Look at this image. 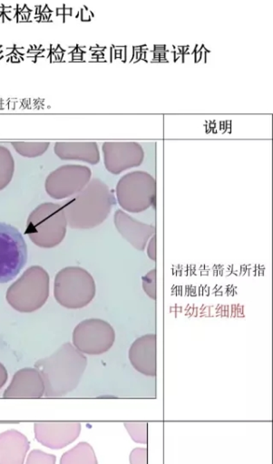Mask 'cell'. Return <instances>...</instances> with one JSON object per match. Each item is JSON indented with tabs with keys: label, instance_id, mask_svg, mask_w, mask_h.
Returning a JSON list of instances; mask_svg holds the SVG:
<instances>
[{
	"label": "cell",
	"instance_id": "6da1fadb",
	"mask_svg": "<svg viewBox=\"0 0 273 464\" xmlns=\"http://www.w3.org/2000/svg\"><path fill=\"white\" fill-rule=\"evenodd\" d=\"M87 366V356L71 343H64L51 356L35 363V368L42 375L46 397H63L74 391Z\"/></svg>",
	"mask_w": 273,
	"mask_h": 464
},
{
	"label": "cell",
	"instance_id": "7a4b0ae2",
	"mask_svg": "<svg viewBox=\"0 0 273 464\" xmlns=\"http://www.w3.org/2000/svg\"><path fill=\"white\" fill-rule=\"evenodd\" d=\"M114 204V196L109 188L100 180L94 179L83 191L61 205L70 227L91 230L107 220Z\"/></svg>",
	"mask_w": 273,
	"mask_h": 464
},
{
	"label": "cell",
	"instance_id": "3957f363",
	"mask_svg": "<svg viewBox=\"0 0 273 464\" xmlns=\"http://www.w3.org/2000/svg\"><path fill=\"white\" fill-rule=\"evenodd\" d=\"M67 225L61 204L42 203L28 216L26 235L37 246L51 249L64 241Z\"/></svg>",
	"mask_w": 273,
	"mask_h": 464
},
{
	"label": "cell",
	"instance_id": "277c9868",
	"mask_svg": "<svg viewBox=\"0 0 273 464\" xmlns=\"http://www.w3.org/2000/svg\"><path fill=\"white\" fill-rule=\"evenodd\" d=\"M49 295L48 272L39 266H33L8 288L6 298L17 311L31 313L45 305Z\"/></svg>",
	"mask_w": 273,
	"mask_h": 464
},
{
	"label": "cell",
	"instance_id": "5b68a950",
	"mask_svg": "<svg viewBox=\"0 0 273 464\" xmlns=\"http://www.w3.org/2000/svg\"><path fill=\"white\" fill-rule=\"evenodd\" d=\"M96 294L95 280L83 268H64L55 276V298L58 304L66 309H83L92 302Z\"/></svg>",
	"mask_w": 273,
	"mask_h": 464
},
{
	"label": "cell",
	"instance_id": "8992f818",
	"mask_svg": "<svg viewBox=\"0 0 273 464\" xmlns=\"http://www.w3.org/2000/svg\"><path fill=\"white\" fill-rule=\"evenodd\" d=\"M28 261V247L19 230L0 223V284L12 280Z\"/></svg>",
	"mask_w": 273,
	"mask_h": 464
},
{
	"label": "cell",
	"instance_id": "52a82bcc",
	"mask_svg": "<svg viewBox=\"0 0 273 464\" xmlns=\"http://www.w3.org/2000/svg\"><path fill=\"white\" fill-rule=\"evenodd\" d=\"M116 331L107 321L89 318L82 321L73 332V345L84 354L107 353L116 342Z\"/></svg>",
	"mask_w": 273,
	"mask_h": 464
},
{
	"label": "cell",
	"instance_id": "ba28073f",
	"mask_svg": "<svg viewBox=\"0 0 273 464\" xmlns=\"http://www.w3.org/2000/svg\"><path fill=\"white\" fill-rule=\"evenodd\" d=\"M119 205L131 214H139L152 206L155 183L148 173H134L124 177L116 187Z\"/></svg>",
	"mask_w": 273,
	"mask_h": 464
},
{
	"label": "cell",
	"instance_id": "9c48e42d",
	"mask_svg": "<svg viewBox=\"0 0 273 464\" xmlns=\"http://www.w3.org/2000/svg\"><path fill=\"white\" fill-rule=\"evenodd\" d=\"M91 171L81 165H64L46 177V194L55 200L67 199L80 193L89 183Z\"/></svg>",
	"mask_w": 273,
	"mask_h": 464
},
{
	"label": "cell",
	"instance_id": "30bf717a",
	"mask_svg": "<svg viewBox=\"0 0 273 464\" xmlns=\"http://www.w3.org/2000/svg\"><path fill=\"white\" fill-rule=\"evenodd\" d=\"M81 430L79 422H37L34 425L37 442L53 450L71 445L80 436Z\"/></svg>",
	"mask_w": 273,
	"mask_h": 464
},
{
	"label": "cell",
	"instance_id": "8fae6325",
	"mask_svg": "<svg viewBox=\"0 0 273 464\" xmlns=\"http://www.w3.org/2000/svg\"><path fill=\"white\" fill-rule=\"evenodd\" d=\"M129 361L140 374L157 375V335L148 334L134 340L129 348Z\"/></svg>",
	"mask_w": 273,
	"mask_h": 464
},
{
	"label": "cell",
	"instance_id": "7c38bea8",
	"mask_svg": "<svg viewBox=\"0 0 273 464\" xmlns=\"http://www.w3.org/2000/svg\"><path fill=\"white\" fill-rule=\"evenodd\" d=\"M114 223L117 232L137 250H145L150 239L155 234V226L141 223L122 209H117L114 214Z\"/></svg>",
	"mask_w": 273,
	"mask_h": 464
},
{
	"label": "cell",
	"instance_id": "4fadbf2b",
	"mask_svg": "<svg viewBox=\"0 0 273 464\" xmlns=\"http://www.w3.org/2000/svg\"><path fill=\"white\" fill-rule=\"evenodd\" d=\"M45 395L42 375L36 368H23L14 375L4 398H41Z\"/></svg>",
	"mask_w": 273,
	"mask_h": 464
},
{
	"label": "cell",
	"instance_id": "5bb4252c",
	"mask_svg": "<svg viewBox=\"0 0 273 464\" xmlns=\"http://www.w3.org/2000/svg\"><path fill=\"white\" fill-rule=\"evenodd\" d=\"M30 442L20 431L11 429L0 433V464H24Z\"/></svg>",
	"mask_w": 273,
	"mask_h": 464
},
{
	"label": "cell",
	"instance_id": "9a60e30c",
	"mask_svg": "<svg viewBox=\"0 0 273 464\" xmlns=\"http://www.w3.org/2000/svg\"><path fill=\"white\" fill-rule=\"evenodd\" d=\"M54 152L61 160H75L91 164H98L100 160L98 144L95 143L58 141L55 144Z\"/></svg>",
	"mask_w": 273,
	"mask_h": 464
},
{
	"label": "cell",
	"instance_id": "2e32d148",
	"mask_svg": "<svg viewBox=\"0 0 273 464\" xmlns=\"http://www.w3.org/2000/svg\"><path fill=\"white\" fill-rule=\"evenodd\" d=\"M60 464H98V462L92 446L82 442L62 455Z\"/></svg>",
	"mask_w": 273,
	"mask_h": 464
},
{
	"label": "cell",
	"instance_id": "e0dca14e",
	"mask_svg": "<svg viewBox=\"0 0 273 464\" xmlns=\"http://www.w3.org/2000/svg\"><path fill=\"white\" fill-rule=\"evenodd\" d=\"M15 160L7 147L0 146V191L8 187L15 173Z\"/></svg>",
	"mask_w": 273,
	"mask_h": 464
},
{
	"label": "cell",
	"instance_id": "ac0fdd59",
	"mask_svg": "<svg viewBox=\"0 0 273 464\" xmlns=\"http://www.w3.org/2000/svg\"><path fill=\"white\" fill-rule=\"evenodd\" d=\"M12 146L19 155L26 158H36L48 151L49 141H12Z\"/></svg>",
	"mask_w": 273,
	"mask_h": 464
},
{
	"label": "cell",
	"instance_id": "d6986e66",
	"mask_svg": "<svg viewBox=\"0 0 273 464\" xmlns=\"http://www.w3.org/2000/svg\"><path fill=\"white\" fill-rule=\"evenodd\" d=\"M132 440L137 443H148V424L146 422H125L124 424Z\"/></svg>",
	"mask_w": 273,
	"mask_h": 464
},
{
	"label": "cell",
	"instance_id": "ffe728a7",
	"mask_svg": "<svg viewBox=\"0 0 273 464\" xmlns=\"http://www.w3.org/2000/svg\"><path fill=\"white\" fill-rule=\"evenodd\" d=\"M143 289L152 300H157V270H150L143 277Z\"/></svg>",
	"mask_w": 273,
	"mask_h": 464
},
{
	"label": "cell",
	"instance_id": "44dd1931",
	"mask_svg": "<svg viewBox=\"0 0 273 464\" xmlns=\"http://www.w3.org/2000/svg\"><path fill=\"white\" fill-rule=\"evenodd\" d=\"M55 458L54 454L44 453L40 450H33L28 454L26 464H55Z\"/></svg>",
	"mask_w": 273,
	"mask_h": 464
},
{
	"label": "cell",
	"instance_id": "7402d4cb",
	"mask_svg": "<svg viewBox=\"0 0 273 464\" xmlns=\"http://www.w3.org/2000/svg\"><path fill=\"white\" fill-rule=\"evenodd\" d=\"M130 464H148V449L136 448L131 452L129 457Z\"/></svg>",
	"mask_w": 273,
	"mask_h": 464
},
{
	"label": "cell",
	"instance_id": "603a6c76",
	"mask_svg": "<svg viewBox=\"0 0 273 464\" xmlns=\"http://www.w3.org/2000/svg\"><path fill=\"white\" fill-rule=\"evenodd\" d=\"M148 256L152 261H157V236H152L148 243V249H146Z\"/></svg>",
	"mask_w": 273,
	"mask_h": 464
},
{
	"label": "cell",
	"instance_id": "cb8c5ba5",
	"mask_svg": "<svg viewBox=\"0 0 273 464\" xmlns=\"http://www.w3.org/2000/svg\"><path fill=\"white\" fill-rule=\"evenodd\" d=\"M8 378V374L7 369H6L4 365L0 363V389L6 385Z\"/></svg>",
	"mask_w": 273,
	"mask_h": 464
}]
</instances>
